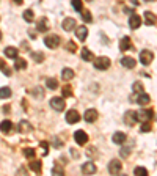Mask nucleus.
Returning a JSON list of instances; mask_svg holds the SVG:
<instances>
[{
	"mask_svg": "<svg viewBox=\"0 0 157 176\" xmlns=\"http://www.w3.org/2000/svg\"><path fill=\"white\" fill-rule=\"evenodd\" d=\"M93 65L96 69H99V71H105V69L110 68V58L108 57H98V58H94Z\"/></svg>",
	"mask_w": 157,
	"mask_h": 176,
	"instance_id": "f257e3e1",
	"label": "nucleus"
},
{
	"mask_svg": "<svg viewBox=\"0 0 157 176\" xmlns=\"http://www.w3.org/2000/svg\"><path fill=\"white\" fill-rule=\"evenodd\" d=\"M154 116L152 113V110H138V112H135V119L140 123H146V121H151Z\"/></svg>",
	"mask_w": 157,
	"mask_h": 176,
	"instance_id": "f03ea898",
	"label": "nucleus"
},
{
	"mask_svg": "<svg viewBox=\"0 0 157 176\" xmlns=\"http://www.w3.org/2000/svg\"><path fill=\"white\" fill-rule=\"evenodd\" d=\"M44 44L49 49H57L60 46V36L58 35H49L44 38Z\"/></svg>",
	"mask_w": 157,
	"mask_h": 176,
	"instance_id": "7ed1b4c3",
	"label": "nucleus"
},
{
	"mask_svg": "<svg viewBox=\"0 0 157 176\" xmlns=\"http://www.w3.org/2000/svg\"><path fill=\"white\" fill-rule=\"evenodd\" d=\"M154 60V54L151 52V51H141L140 52V61H141V65H145V66H148V65H151V61Z\"/></svg>",
	"mask_w": 157,
	"mask_h": 176,
	"instance_id": "20e7f679",
	"label": "nucleus"
},
{
	"mask_svg": "<svg viewBox=\"0 0 157 176\" xmlns=\"http://www.w3.org/2000/svg\"><path fill=\"white\" fill-rule=\"evenodd\" d=\"M50 107L55 112H63V109H65L63 97H52V99H50Z\"/></svg>",
	"mask_w": 157,
	"mask_h": 176,
	"instance_id": "39448f33",
	"label": "nucleus"
},
{
	"mask_svg": "<svg viewBox=\"0 0 157 176\" xmlns=\"http://www.w3.org/2000/svg\"><path fill=\"white\" fill-rule=\"evenodd\" d=\"M121 168H122V164L118 159H113V160H110V164H108V171H110V174H118L121 171Z\"/></svg>",
	"mask_w": 157,
	"mask_h": 176,
	"instance_id": "423d86ee",
	"label": "nucleus"
},
{
	"mask_svg": "<svg viewBox=\"0 0 157 176\" xmlns=\"http://www.w3.org/2000/svg\"><path fill=\"white\" fill-rule=\"evenodd\" d=\"M98 116H99V113H98L96 109H88L85 112V115H83V119L86 123H94L98 119Z\"/></svg>",
	"mask_w": 157,
	"mask_h": 176,
	"instance_id": "0eeeda50",
	"label": "nucleus"
},
{
	"mask_svg": "<svg viewBox=\"0 0 157 176\" xmlns=\"http://www.w3.org/2000/svg\"><path fill=\"white\" fill-rule=\"evenodd\" d=\"M80 119V115H79V112L77 110H69V112H66V121L69 123V124H76L77 121Z\"/></svg>",
	"mask_w": 157,
	"mask_h": 176,
	"instance_id": "6e6552de",
	"label": "nucleus"
},
{
	"mask_svg": "<svg viewBox=\"0 0 157 176\" xmlns=\"http://www.w3.org/2000/svg\"><path fill=\"white\" fill-rule=\"evenodd\" d=\"M61 27H63L65 32H72L74 29H76V19H72V17L63 19V24H61Z\"/></svg>",
	"mask_w": 157,
	"mask_h": 176,
	"instance_id": "1a4fd4ad",
	"label": "nucleus"
},
{
	"mask_svg": "<svg viewBox=\"0 0 157 176\" xmlns=\"http://www.w3.org/2000/svg\"><path fill=\"white\" fill-rule=\"evenodd\" d=\"M74 140H76V143L79 145H85L88 142V135L85 131H77L76 134H74Z\"/></svg>",
	"mask_w": 157,
	"mask_h": 176,
	"instance_id": "9d476101",
	"label": "nucleus"
},
{
	"mask_svg": "<svg viewBox=\"0 0 157 176\" xmlns=\"http://www.w3.org/2000/svg\"><path fill=\"white\" fill-rule=\"evenodd\" d=\"M126 140H127V135H126L124 132H119V131H118V132H115L113 135H112V142L116 143V145H122Z\"/></svg>",
	"mask_w": 157,
	"mask_h": 176,
	"instance_id": "9b49d317",
	"label": "nucleus"
},
{
	"mask_svg": "<svg viewBox=\"0 0 157 176\" xmlns=\"http://www.w3.org/2000/svg\"><path fill=\"white\" fill-rule=\"evenodd\" d=\"M76 36L79 41H85L86 36H88V29L85 25H80V27H76Z\"/></svg>",
	"mask_w": 157,
	"mask_h": 176,
	"instance_id": "f8f14e48",
	"label": "nucleus"
},
{
	"mask_svg": "<svg viewBox=\"0 0 157 176\" xmlns=\"http://www.w3.org/2000/svg\"><path fill=\"white\" fill-rule=\"evenodd\" d=\"M141 25V17L138 14H131V17H129V27H131L132 30L138 29V27Z\"/></svg>",
	"mask_w": 157,
	"mask_h": 176,
	"instance_id": "ddd939ff",
	"label": "nucleus"
},
{
	"mask_svg": "<svg viewBox=\"0 0 157 176\" xmlns=\"http://www.w3.org/2000/svg\"><path fill=\"white\" fill-rule=\"evenodd\" d=\"M82 173L83 174H94L96 173V165H94L93 162H85V164L82 165Z\"/></svg>",
	"mask_w": 157,
	"mask_h": 176,
	"instance_id": "4468645a",
	"label": "nucleus"
},
{
	"mask_svg": "<svg viewBox=\"0 0 157 176\" xmlns=\"http://www.w3.org/2000/svg\"><path fill=\"white\" fill-rule=\"evenodd\" d=\"M131 49H134L132 47V43H131V38L129 36H124L121 41H119V51H131Z\"/></svg>",
	"mask_w": 157,
	"mask_h": 176,
	"instance_id": "2eb2a0df",
	"label": "nucleus"
},
{
	"mask_svg": "<svg viewBox=\"0 0 157 176\" xmlns=\"http://www.w3.org/2000/svg\"><path fill=\"white\" fill-rule=\"evenodd\" d=\"M121 65L127 68V69H134L135 65H137V61H135L132 57H124V58H121Z\"/></svg>",
	"mask_w": 157,
	"mask_h": 176,
	"instance_id": "dca6fc26",
	"label": "nucleus"
},
{
	"mask_svg": "<svg viewBox=\"0 0 157 176\" xmlns=\"http://www.w3.org/2000/svg\"><path fill=\"white\" fill-rule=\"evenodd\" d=\"M124 121H126L129 126H134L135 123H137V119H135V112H134V110L126 112V115H124Z\"/></svg>",
	"mask_w": 157,
	"mask_h": 176,
	"instance_id": "f3484780",
	"label": "nucleus"
},
{
	"mask_svg": "<svg viewBox=\"0 0 157 176\" xmlns=\"http://www.w3.org/2000/svg\"><path fill=\"white\" fill-rule=\"evenodd\" d=\"M5 55H6L8 58H17V55H19V49L8 46V47H5Z\"/></svg>",
	"mask_w": 157,
	"mask_h": 176,
	"instance_id": "a211bd4d",
	"label": "nucleus"
},
{
	"mask_svg": "<svg viewBox=\"0 0 157 176\" xmlns=\"http://www.w3.org/2000/svg\"><path fill=\"white\" fill-rule=\"evenodd\" d=\"M61 79L63 80H72L74 79V71L71 68H65L63 71H61Z\"/></svg>",
	"mask_w": 157,
	"mask_h": 176,
	"instance_id": "6ab92c4d",
	"label": "nucleus"
},
{
	"mask_svg": "<svg viewBox=\"0 0 157 176\" xmlns=\"http://www.w3.org/2000/svg\"><path fill=\"white\" fill-rule=\"evenodd\" d=\"M145 20H146V25L151 27V25H155V22H157V17L152 14L151 11H146V13H145Z\"/></svg>",
	"mask_w": 157,
	"mask_h": 176,
	"instance_id": "aec40b11",
	"label": "nucleus"
},
{
	"mask_svg": "<svg viewBox=\"0 0 157 176\" xmlns=\"http://www.w3.org/2000/svg\"><path fill=\"white\" fill-rule=\"evenodd\" d=\"M80 55H82V58H83L85 61H91V60H94V55H93V52H91V51H88L86 47L82 49Z\"/></svg>",
	"mask_w": 157,
	"mask_h": 176,
	"instance_id": "412c9836",
	"label": "nucleus"
},
{
	"mask_svg": "<svg viewBox=\"0 0 157 176\" xmlns=\"http://www.w3.org/2000/svg\"><path fill=\"white\" fill-rule=\"evenodd\" d=\"M135 101H137L140 105H146V104H149L151 97H149V94H146V93H140V94H138V97H137Z\"/></svg>",
	"mask_w": 157,
	"mask_h": 176,
	"instance_id": "4be33fe9",
	"label": "nucleus"
},
{
	"mask_svg": "<svg viewBox=\"0 0 157 176\" xmlns=\"http://www.w3.org/2000/svg\"><path fill=\"white\" fill-rule=\"evenodd\" d=\"M11 129H13V123H11V121H8V119H5V121L0 123V131H2V132L8 134Z\"/></svg>",
	"mask_w": 157,
	"mask_h": 176,
	"instance_id": "5701e85b",
	"label": "nucleus"
},
{
	"mask_svg": "<svg viewBox=\"0 0 157 176\" xmlns=\"http://www.w3.org/2000/svg\"><path fill=\"white\" fill-rule=\"evenodd\" d=\"M17 129H19V132H22V134H24V132H30V131H32V126H30V123H29V121H20Z\"/></svg>",
	"mask_w": 157,
	"mask_h": 176,
	"instance_id": "b1692460",
	"label": "nucleus"
},
{
	"mask_svg": "<svg viewBox=\"0 0 157 176\" xmlns=\"http://www.w3.org/2000/svg\"><path fill=\"white\" fill-rule=\"evenodd\" d=\"M38 32H47V29H49V24H47V19L46 17H43V19H41L39 20V22H38Z\"/></svg>",
	"mask_w": 157,
	"mask_h": 176,
	"instance_id": "393cba45",
	"label": "nucleus"
},
{
	"mask_svg": "<svg viewBox=\"0 0 157 176\" xmlns=\"http://www.w3.org/2000/svg\"><path fill=\"white\" fill-rule=\"evenodd\" d=\"M11 96V88L10 87H2L0 88V99H6Z\"/></svg>",
	"mask_w": 157,
	"mask_h": 176,
	"instance_id": "a878e982",
	"label": "nucleus"
},
{
	"mask_svg": "<svg viewBox=\"0 0 157 176\" xmlns=\"http://www.w3.org/2000/svg\"><path fill=\"white\" fill-rule=\"evenodd\" d=\"M46 85H47V88H50V90H57L58 88V82H57V79L50 77V79L46 80Z\"/></svg>",
	"mask_w": 157,
	"mask_h": 176,
	"instance_id": "bb28decb",
	"label": "nucleus"
},
{
	"mask_svg": "<svg viewBox=\"0 0 157 176\" xmlns=\"http://www.w3.org/2000/svg\"><path fill=\"white\" fill-rule=\"evenodd\" d=\"M14 68L19 69V71H20V69H25V68H27V61H25L24 58H17L16 63H14Z\"/></svg>",
	"mask_w": 157,
	"mask_h": 176,
	"instance_id": "cd10ccee",
	"label": "nucleus"
},
{
	"mask_svg": "<svg viewBox=\"0 0 157 176\" xmlns=\"http://www.w3.org/2000/svg\"><path fill=\"white\" fill-rule=\"evenodd\" d=\"M24 19L27 20V22H33V19H35L33 11H32V10H25V11H24Z\"/></svg>",
	"mask_w": 157,
	"mask_h": 176,
	"instance_id": "c85d7f7f",
	"label": "nucleus"
},
{
	"mask_svg": "<svg viewBox=\"0 0 157 176\" xmlns=\"http://www.w3.org/2000/svg\"><path fill=\"white\" fill-rule=\"evenodd\" d=\"M134 174H137V176H146L148 174V170H146L145 167H135Z\"/></svg>",
	"mask_w": 157,
	"mask_h": 176,
	"instance_id": "c756f323",
	"label": "nucleus"
},
{
	"mask_svg": "<svg viewBox=\"0 0 157 176\" xmlns=\"http://www.w3.org/2000/svg\"><path fill=\"white\" fill-rule=\"evenodd\" d=\"M30 168H32L35 173H39V171H41V162H39V160H38V162H36V160L30 162Z\"/></svg>",
	"mask_w": 157,
	"mask_h": 176,
	"instance_id": "7c9ffc66",
	"label": "nucleus"
},
{
	"mask_svg": "<svg viewBox=\"0 0 157 176\" xmlns=\"http://www.w3.org/2000/svg\"><path fill=\"white\" fill-rule=\"evenodd\" d=\"M35 150H33V148H25V150H24V156L25 157H29V159H33V157H35Z\"/></svg>",
	"mask_w": 157,
	"mask_h": 176,
	"instance_id": "2f4dec72",
	"label": "nucleus"
},
{
	"mask_svg": "<svg viewBox=\"0 0 157 176\" xmlns=\"http://www.w3.org/2000/svg\"><path fill=\"white\" fill-rule=\"evenodd\" d=\"M80 13H82V17H83V20H85V22H91V20H93V16H91V13H90V11H85V10H82Z\"/></svg>",
	"mask_w": 157,
	"mask_h": 176,
	"instance_id": "473e14b6",
	"label": "nucleus"
},
{
	"mask_svg": "<svg viewBox=\"0 0 157 176\" xmlns=\"http://www.w3.org/2000/svg\"><path fill=\"white\" fill-rule=\"evenodd\" d=\"M71 5H72V8L76 11H82V10H83V8H82V0H71Z\"/></svg>",
	"mask_w": 157,
	"mask_h": 176,
	"instance_id": "72a5a7b5",
	"label": "nucleus"
},
{
	"mask_svg": "<svg viewBox=\"0 0 157 176\" xmlns=\"http://www.w3.org/2000/svg\"><path fill=\"white\" fill-rule=\"evenodd\" d=\"M129 154H131V148L129 146H122L119 150V156L121 157H129Z\"/></svg>",
	"mask_w": 157,
	"mask_h": 176,
	"instance_id": "f704fd0d",
	"label": "nucleus"
},
{
	"mask_svg": "<svg viewBox=\"0 0 157 176\" xmlns=\"http://www.w3.org/2000/svg\"><path fill=\"white\" fill-rule=\"evenodd\" d=\"M32 58L35 60L36 63H41V61L44 60V54H41V52H38V54H36V52H33V54H32Z\"/></svg>",
	"mask_w": 157,
	"mask_h": 176,
	"instance_id": "c9c22d12",
	"label": "nucleus"
},
{
	"mask_svg": "<svg viewBox=\"0 0 157 176\" xmlns=\"http://www.w3.org/2000/svg\"><path fill=\"white\" fill-rule=\"evenodd\" d=\"M134 91H135V93H143V85H141V82H135V83H134Z\"/></svg>",
	"mask_w": 157,
	"mask_h": 176,
	"instance_id": "e433bc0d",
	"label": "nucleus"
},
{
	"mask_svg": "<svg viewBox=\"0 0 157 176\" xmlns=\"http://www.w3.org/2000/svg\"><path fill=\"white\" fill-rule=\"evenodd\" d=\"M71 94H72V90H71V87H69V85L63 87V97H66V96H71Z\"/></svg>",
	"mask_w": 157,
	"mask_h": 176,
	"instance_id": "4c0bfd02",
	"label": "nucleus"
},
{
	"mask_svg": "<svg viewBox=\"0 0 157 176\" xmlns=\"http://www.w3.org/2000/svg\"><path fill=\"white\" fill-rule=\"evenodd\" d=\"M140 131H141V132H149V131H151V124H149V121L143 123V126L140 128Z\"/></svg>",
	"mask_w": 157,
	"mask_h": 176,
	"instance_id": "58836bf2",
	"label": "nucleus"
},
{
	"mask_svg": "<svg viewBox=\"0 0 157 176\" xmlns=\"http://www.w3.org/2000/svg\"><path fill=\"white\" fill-rule=\"evenodd\" d=\"M76 49H77V46L72 43V41H69V43H68V51L69 52H76Z\"/></svg>",
	"mask_w": 157,
	"mask_h": 176,
	"instance_id": "ea45409f",
	"label": "nucleus"
},
{
	"mask_svg": "<svg viewBox=\"0 0 157 176\" xmlns=\"http://www.w3.org/2000/svg\"><path fill=\"white\" fill-rule=\"evenodd\" d=\"M33 94H35V96H39V97H43V91H41L39 88H35V90H33Z\"/></svg>",
	"mask_w": 157,
	"mask_h": 176,
	"instance_id": "a19ab883",
	"label": "nucleus"
},
{
	"mask_svg": "<svg viewBox=\"0 0 157 176\" xmlns=\"http://www.w3.org/2000/svg\"><path fill=\"white\" fill-rule=\"evenodd\" d=\"M86 154H90V156H96V148H90V151H86Z\"/></svg>",
	"mask_w": 157,
	"mask_h": 176,
	"instance_id": "79ce46f5",
	"label": "nucleus"
},
{
	"mask_svg": "<svg viewBox=\"0 0 157 176\" xmlns=\"http://www.w3.org/2000/svg\"><path fill=\"white\" fill-rule=\"evenodd\" d=\"M124 13H127V14H134V10H131V8H124Z\"/></svg>",
	"mask_w": 157,
	"mask_h": 176,
	"instance_id": "37998d69",
	"label": "nucleus"
},
{
	"mask_svg": "<svg viewBox=\"0 0 157 176\" xmlns=\"http://www.w3.org/2000/svg\"><path fill=\"white\" fill-rule=\"evenodd\" d=\"M0 69H5V61L0 60Z\"/></svg>",
	"mask_w": 157,
	"mask_h": 176,
	"instance_id": "c03bdc74",
	"label": "nucleus"
},
{
	"mask_svg": "<svg viewBox=\"0 0 157 176\" xmlns=\"http://www.w3.org/2000/svg\"><path fill=\"white\" fill-rule=\"evenodd\" d=\"M14 2H16L17 5H20V3H22V0H14Z\"/></svg>",
	"mask_w": 157,
	"mask_h": 176,
	"instance_id": "a18cd8bd",
	"label": "nucleus"
},
{
	"mask_svg": "<svg viewBox=\"0 0 157 176\" xmlns=\"http://www.w3.org/2000/svg\"><path fill=\"white\" fill-rule=\"evenodd\" d=\"M145 2H154V0H145Z\"/></svg>",
	"mask_w": 157,
	"mask_h": 176,
	"instance_id": "49530a36",
	"label": "nucleus"
},
{
	"mask_svg": "<svg viewBox=\"0 0 157 176\" xmlns=\"http://www.w3.org/2000/svg\"><path fill=\"white\" fill-rule=\"evenodd\" d=\"M0 39H2V32H0Z\"/></svg>",
	"mask_w": 157,
	"mask_h": 176,
	"instance_id": "de8ad7c7",
	"label": "nucleus"
},
{
	"mask_svg": "<svg viewBox=\"0 0 157 176\" xmlns=\"http://www.w3.org/2000/svg\"><path fill=\"white\" fill-rule=\"evenodd\" d=\"M86 2H91V0H86Z\"/></svg>",
	"mask_w": 157,
	"mask_h": 176,
	"instance_id": "09e8293b",
	"label": "nucleus"
}]
</instances>
